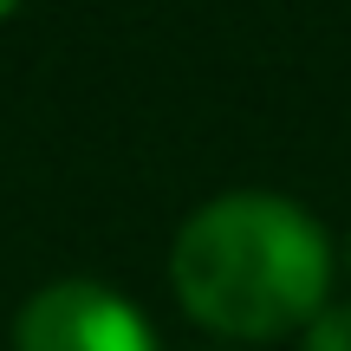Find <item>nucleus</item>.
<instances>
[{"instance_id": "nucleus-4", "label": "nucleus", "mask_w": 351, "mask_h": 351, "mask_svg": "<svg viewBox=\"0 0 351 351\" xmlns=\"http://www.w3.org/2000/svg\"><path fill=\"white\" fill-rule=\"evenodd\" d=\"M13 7H20V0H0V20H7V13H13Z\"/></svg>"}, {"instance_id": "nucleus-3", "label": "nucleus", "mask_w": 351, "mask_h": 351, "mask_svg": "<svg viewBox=\"0 0 351 351\" xmlns=\"http://www.w3.org/2000/svg\"><path fill=\"white\" fill-rule=\"evenodd\" d=\"M306 351H351V306H326L306 326Z\"/></svg>"}, {"instance_id": "nucleus-2", "label": "nucleus", "mask_w": 351, "mask_h": 351, "mask_svg": "<svg viewBox=\"0 0 351 351\" xmlns=\"http://www.w3.org/2000/svg\"><path fill=\"white\" fill-rule=\"evenodd\" d=\"M13 351H156V339L104 280H52L20 306Z\"/></svg>"}, {"instance_id": "nucleus-1", "label": "nucleus", "mask_w": 351, "mask_h": 351, "mask_svg": "<svg viewBox=\"0 0 351 351\" xmlns=\"http://www.w3.org/2000/svg\"><path fill=\"white\" fill-rule=\"evenodd\" d=\"M169 287L195 326L221 339H280L326 313V228L287 195H215L169 247Z\"/></svg>"}]
</instances>
